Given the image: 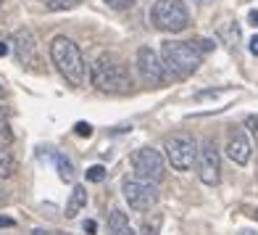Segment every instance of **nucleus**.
<instances>
[{
    "instance_id": "7ed1b4c3",
    "label": "nucleus",
    "mask_w": 258,
    "mask_h": 235,
    "mask_svg": "<svg viewBox=\"0 0 258 235\" xmlns=\"http://www.w3.org/2000/svg\"><path fill=\"white\" fill-rule=\"evenodd\" d=\"M161 64L169 74L174 77H190L198 72V66L203 64V51L192 42H182V40H163L161 42Z\"/></svg>"
},
{
    "instance_id": "a211bd4d",
    "label": "nucleus",
    "mask_w": 258,
    "mask_h": 235,
    "mask_svg": "<svg viewBox=\"0 0 258 235\" xmlns=\"http://www.w3.org/2000/svg\"><path fill=\"white\" fill-rule=\"evenodd\" d=\"M87 180L90 182H103L105 180V167H103V164H95V167L87 169Z\"/></svg>"
},
{
    "instance_id": "a878e982",
    "label": "nucleus",
    "mask_w": 258,
    "mask_h": 235,
    "mask_svg": "<svg viewBox=\"0 0 258 235\" xmlns=\"http://www.w3.org/2000/svg\"><path fill=\"white\" fill-rule=\"evenodd\" d=\"M248 19H250V24H253V27H258V11H250V16H248Z\"/></svg>"
},
{
    "instance_id": "f257e3e1",
    "label": "nucleus",
    "mask_w": 258,
    "mask_h": 235,
    "mask_svg": "<svg viewBox=\"0 0 258 235\" xmlns=\"http://www.w3.org/2000/svg\"><path fill=\"white\" fill-rule=\"evenodd\" d=\"M90 82L100 92H113V96H124L132 90V77H129L126 64L113 53H103L92 61Z\"/></svg>"
},
{
    "instance_id": "c756f323",
    "label": "nucleus",
    "mask_w": 258,
    "mask_h": 235,
    "mask_svg": "<svg viewBox=\"0 0 258 235\" xmlns=\"http://www.w3.org/2000/svg\"><path fill=\"white\" fill-rule=\"evenodd\" d=\"M250 217H253V219H258V209H253V211H250Z\"/></svg>"
},
{
    "instance_id": "5701e85b",
    "label": "nucleus",
    "mask_w": 258,
    "mask_h": 235,
    "mask_svg": "<svg viewBox=\"0 0 258 235\" xmlns=\"http://www.w3.org/2000/svg\"><path fill=\"white\" fill-rule=\"evenodd\" d=\"M85 232H87V235H95V232H98V225H95L92 219H87V222H85Z\"/></svg>"
},
{
    "instance_id": "cd10ccee",
    "label": "nucleus",
    "mask_w": 258,
    "mask_h": 235,
    "mask_svg": "<svg viewBox=\"0 0 258 235\" xmlns=\"http://www.w3.org/2000/svg\"><path fill=\"white\" fill-rule=\"evenodd\" d=\"M32 235H50V232H48V230H42V227H34Z\"/></svg>"
},
{
    "instance_id": "393cba45",
    "label": "nucleus",
    "mask_w": 258,
    "mask_h": 235,
    "mask_svg": "<svg viewBox=\"0 0 258 235\" xmlns=\"http://www.w3.org/2000/svg\"><path fill=\"white\" fill-rule=\"evenodd\" d=\"M0 227H14V219H11V217H0Z\"/></svg>"
},
{
    "instance_id": "473e14b6",
    "label": "nucleus",
    "mask_w": 258,
    "mask_h": 235,
    "mask_svg": "<svg viewBox=\"0 0 258 235\" xmlns=\"http://www.w3.org/2000/svg\"><path fill=\"white\" fill-rule=\"evenodd\" d=\"M0 6H3V0H0Z\"/></svg>"
},
{
    "instance_id": "20e7f679",
    "label": "nucleus",
    "mask_w": 258,
    "mask_h": 235,
    "mask_svg": "<svg viewBox=\"0 0 258 235\" xmlns=\"http://www.w3.org/2000/svg\"><path fill=\"white\" fill-rule=\"evenodd\" d=\"M150 19L161 32H184L190 24V14H187L182 0H156Z\"/></svg>"
},
{
    "instance_id": "7c9ffc66",
    "label": "nucleus",
    "mask_w": 258,
    "mask_h": 235,
    "mask_svg": "<svg viewBox=\"0 0 258 235\" xmlns=\"http://www.w3.org/2000/svg\"><path fill=\"white\" fill-rule=\"evenodd\" d=\"M195 3H203L206 6V3H211V0H195Z\"/></svg>"
},
{
    "instance_id": "4be33fe9",
    "label": "nucleus",
    "mask_w": 258,
    "mask_h": 235,
    "mask_svg": "<svg viewBox=\"0 0 258 235\" xmlns=\"http://www.w3.org/2000/svg\"><path fill=\"white\" fill-rule=\"evenodd\" d=\"M221 90H206V92H198L195 96V101H206V98H216Z\"/></svg>"
},
{
    "instance_id": "f03ea898",
    "label": "nucleus",
    "mask_w": 258,
    "mask_h": 235,
    "mask_svg": "<svg viewBox=\"0 0 258 235\" xmlns=\"http://www.w3.org/2000/svg\"><path fill=\"white\" fill-rule=\"evenodd\" d=\"M50 61L72 87H82L85 85V77H87V64L82 58L79 45L66 37V34H55L50 40Z\"/></svg>"
},
{
    "instance_id": "2eb2a0df",
    "label": "nucleus",
    "mask_w": 258,
    "mask_h": 235,
    "mask_svg": "<svg viewBox=\"0 0 258 235\" xmlns=\"http://www.w3.org/2000/svg\"><path fill=\"white\" fill-rule=\"evenodd\" d=\"M55 169H58V177H61L63 182H74L77 172H74L72 159H66L63 154H55Z\"/></svg>"
},
{
    "instance_id": "f8f14e48",
    "label": "nucleus",
    "mask_w": 258,
    "mask_h": 235,
    "mask_svg": "<svg viewBox=\"0 0 258 235\" xmlns=\"http://www.w3.org/2000/svg\"><path fill=\"white\" fill-rule=\"evenodd\" d=\"M87 206V187L85 185H74L72 196L66 201V219H74L77 214H82V209Z\"/></svg>"
},
{
    "instance_id": "423d86ee",
    "label": "nucleus",
    "mask_w": 258,
    "mask_h": 235,
    "mask_svg": "<svg viewBox=\"0 0 258 235\" xmlns=\"http://www.w3.org/2000/svg\"><path fill=\"white\" fill-rule=\"evenodd\" d=\"M166 159L177 172H187L192 167V161L198 159V140L192 135H171L166 140Z\"/></svg>"
},
{
    "instance_id": "9b49d317",
    "label": "nucleus",
    "mask_w": 258,
    "mask_h": 235,
    "mask_svg": "<svg viewBox=\"0 0 258 235\" xmlns=\"http://www.w3.org/2000/svg\"><path fill=\"white\" fill-rule=\"evenodd\" d=\"M250 154H253V146L248 135H245L240 127H232L229 135H227V156L237 164V167H245L250 161Z\"/></svg>"
},
{
    "instance_id": "2f4dec72",
    "label": "nucleus",
    "mask_w": 258,
    "mask_h": 235,
    "mask_svg": "<svg viewBox=\"0 0 258 235\" xmlns=\"http://www.w3.org/2000/svg\"><path fill=\"white\" fill-rule=\"evenodd\" d=\"M242 235H258V232H242Z\"/></svg>"
},
{
    "instance_id": "6e6552de",
    "label": "nucleus",
    "mask_w": 258,
    "mask_h": 235,
    "mask_svg": "<svg viewBox=\"0 0 258 235\" xmlns=\"http://www.w3.org/2000/svg\"><path fill=\"white\" fill-rule=\"evenodd\" d=\"M198 174H201L203 185H219L221 180V156L214 140H206V143L198 148Z\"/></svg>"
},
{
    "instance_id": "b1692460",
    "label": "nucleus",
    "mask_w": 258,
    "mask_h": 235,
    "mask_svg": "<svg viewBox=\"0 0 258 235\" xmlns=\"http://www.w3.org/2000/svg\"><path fill=\"white\" fill-rule=\"evenodd\" d=\"M250 53L258 56V34H253V40H250Z\"/></svg>"
},
{
    "instance_id": "c85d7f7f",
    "label": "nucleus",
    "mask_w": 258,
    "mask_h": 235,
    "mask_svg": "<svg viewBox=\"0 0 258 235\" xmlns=\"http://www.w3.org/2000/svg\"><path fill=\"white\" fill-rule=\"evenodd\" d=\"M6 98V90H3V85H0V101H3Z\"/></svg>"
},
{
    "instance_id": "6ab92c4d",
    "label": "nucleus",
    "mask_w": 258,
    "mask_h": 235,
    "mask_svg": "<svg viewBox=\"0 0 258 235\" xmlns=\"http://www.w3.org/2000/svg\"><path fill=\"white\" fill-rule=\"evenodd\" d=\"M108 8H113V11H124V8H132L137 0H103Z\"/></svg>"
},
{
    "instance_id": "9d476101",
    "label": "nucleus",
    "mask_w": 258,
    "mask_h": 235,
    "mask_svg": "<svg viewBox=\"0 0 258 235\" xmlns=\"http://www.w3.org/2000/svg\"><path fill=\"white\" fill-rule=\"evenodd\" d=\"M14 56L16 61L24 66V69H37L40 66V51H37V40H34V32L32 29H16L14 32Z\"/></svg>"
},
{
    "instance_id": "39448f33",
    "label": "nucleus",
    "mask_w": 258,
    "mask_h": 235,
    "mask_svg": "<svg viewBox=\"0 0 258 235\" xmlns=\"http://www.w3.org/2000/svg\"><path fill=\"white\" fill-rule=\"evenodd\" d=\"M121 191H124V201L129 204V209H135V211H150L156 204H158V187L153 182H148V180H140V177H126L124 185H121Z\"/></svg>"
},
{
    "instance_id": "f3484780",
    "label": "nucleus",
    "mask_w": 258,
    "mask_h": 235,
    "mask_svg": "<svg viewBox=\"0 0 258 235\" xmlns=\"http://www.w3.org/2000/svg\"><path fill=\"white\" fill-rule=\"evenodd\" d=\"M79 3L82 0H48V11H69Z\"/></svg>"
},
{
    "instance_id": "4468645a",
    "label": "nucleus",
    "mask_w": 258,
    "mask_h": 235,
    "mask_svg": "<svg viewBox=\"0 0 258 235\" xmlns=\"http://www.w3.org/2000/svg\"><path fill=\"white\" fill-rule=\"evenodd\" d=\"M14 172H16V156H14V151H11V146H0V180L14 177Z\"/></svg>"
},
{
    "instance_id": "bb28decb",
    "label": "nucleus",
    "mask_w": 258,
    "mask_h": 235,
    "mask_svg": "<svg viewBox=\"0 0 258 235\" xmlns=\"http://www.w3.org/2000/svg\"><path fill=\"white\" fill-rule=\"evenodd\" d=\"M8 51H11L8 45H6V42H0V58H3V56H8Z\"/></svg>"
},
{
    "instance_id": "412c9836",
    "label": "nucleus",
    "mask_w": 258,
    "mask_h": 235,
    "mask_svg": "<svg viewBox=\"0 0 258 235\" xmlns=\"http://www.w3.org/2000/svg\"><path fill=\"white\" fill-rule=\"evenodd\" d=\"M74 132H77L79 137H90V135H92V127H90L87 122H77V124H74Z\"/></svg>"
},
{
    "instance_id": "0eeeda50",
    "label": "nucleus",
    "mask_w": 258,
    "mask_h": 235,
    "mask_svg": "<svg viewBox=\"0 0 258 235\" xmlns=\"http://www.w3.org/2000/svg\"><path fill=\"white\" fill-rule=\"evenodd\" d=\"M132 167H135V172H137V177L140 180H148V182H161L163 180V156H161V151H156V148H140V151H135V156H132Z\"/></svg>"
},
{
    "instance_id": "ddd939ff",
    "label": "nucleus",
    "mask_w": 258,
    "mask_h": 235,
    "mask_svg": "<svg viewBox=\"0 0 258 235\" xmlns=\"http://www.w3.org/2000/svg\"><path fill=\"white\" fill-rule=\"evenodd\" d=\"M108 235H135V227L129 225V217L121 209H113L108 214Z\"/></svg>"
},
{
    "instance_id": "1a4fd4ad",
    "label": "nucleus",
    "mask_w": 258,
    "mask_h": 235,
    "mask_svg": "<svg viewBox=\"0 0 258 235\" xmlns=\"http://www.w3.org/2000/svg\"><path fill=\"white\" fill-rule=\"evenodd\" d=\"M137 69H140L143 82L150 87H161L163 82H166V69H163L158 53L153 48H148V45H143V48L137 51Z\"/></svg>"
},
{
    "instance_id": "aec40b11",
    "label": "nucleus",
    "mask_w": 258,
    "mask_h": 235,
    "mask_svg": "<svg viewBox=\"0 0 258 235\" xmlns=\"http://www.w3.org/2000/svg\"><path fill=\"white\" fill-rule=\"evenodd\" d=\"M158 227H161V217L153 219V225L145 222V225H143V235H158Z\"/></svg>"
},
{
    "instance_id": "dca6fc26",
    "label": "nucleus",
    "mask_w": 258,
    "mask_h": 235,
    "mask_svg": "<svg viewBox=\"0 0 258 235\" xmlns=\"http://www.w3.org/2000/svg\"><path fill=\"white\" fill-rule=\"evenodd\" d=\"M14 143V130H11L8 122V111L0 109V146H11Z\"/></svg>"
}]
</instances>
